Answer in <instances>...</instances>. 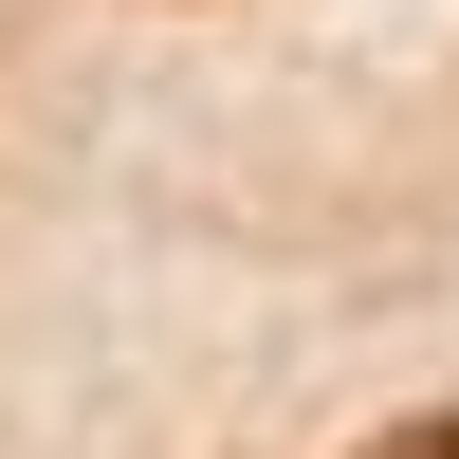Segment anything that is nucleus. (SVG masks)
<instances>
[{
    "label": "nucleus",
    "instance_id": "f257e3e1",
    "mask_svg": "<svg viewBox=\"0 0 459 459\" xmlns=\"http://www.w3.org/2000/svg\"><path fill=\"white\" fill-rule=\"evenodd\" d=\"M368 459H459V404H441V423H386V441H368Z\"/></svg>",
    "mask_w": 459,
    "mask_h": 459
}]
</instances>
